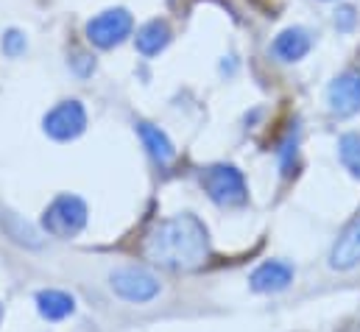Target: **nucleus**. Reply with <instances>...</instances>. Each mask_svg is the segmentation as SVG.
<instances>
[{"instance_id":"1","label":"nucleus","mask_w":360,"mask_h":332,"mask_svg":"<svg viewBox=\"0 0 360 332\" xmlns=\"http://www.w3.org/2000/svg\"><path fill=\"white\" fill-rule=\"evenodd\" d=\"M146 257L162 268L193 271V268L204 265L210 257L207 226L190 212L160 221L146 241Z\"/></svg>"},{"instance_id":"2","label":"nucleus","mask_w":360,"mask_h":332,"mask_svg":"<svg viewBox=\"0 0 360 332\" xmlns=\"http://www.w3.org/2000/svg\"><path fill=\"white\" fill-rule=\"evenodd\" d=\"M201 187L204 193L224 210H232V207H243L249 201V187H246V179L243 173L235 165H210L204 167L201 173Z\"/></svg>"},{"instance_id":"3","label":"nucleus","mask_w":360,"mask_h":332,"mask_svg":"<svg viewBox=\"0 0 360 332\" xmlns=\"http://www.w3.org/2000/svg\"><path fill=\"white\" fill-rule=\"evenodd\" d=\"M84 226H87V204L79 196L62 193L42 212V229L53 238H62V241L76 238Z\"/></svg>"},{"instance_id":"4","label":"nucleus","mask_w":360,"mask_h":332,"mask_svg":"<svg viewBox=\"0 0 360 332\" xmlns=\"http://www.w3.org/2000/svg\"><path fill=\"white\" fill-rule=\"evenodd\" d=\"M131 31H134V17L129 8H120V6L95 14L87 23V39L101 51L117 48L120 42H126L131 37Z\"/></svg>"},{"instance_id":"5","label":"nucleus","mask_w":360,"mask_h":332,"mask_svg":"<svg viewBox=\"0 0 360 332\" xmlns=\"http://www.w3.org/2000/svg\"><path fill=\"white\" fill-rule=\"evenodd\" d=\"M42 129L56 143H70V140L82 137L84 129H87V109H84V103L82 101H62V103H56L45 115Z\"/></svg>"},{"instance_id":"6","label":"nucleus","mask_w":360,"mask_h":332,"mask_svg":"<svg viewBox=\"0 0 360 332\" xmlns=\"http://www.w3.org/2000/svg\"><path fill=\"white\" fill-rule=\"evenodd\" d=\"M109 285H112V290H115L120 299L134 302V305H146V302H151V299L160 296V282H157V276H154L151 271L134 268V265L112 271Z\"/></svg>"},{"instance_id":"7","label":"nucleus","mask_w":360,"mask_h":332,"mask_svg":"<svg viewBox=\"0 0 360 332\" xmlns=\"http://www.w3.org/2000/svg\"><path fill=\"white\" fill-rule=\"evenodd\" d=\"M327 106L335 117H352L360 112V70H344L327 87Z\"/></svg>"},{"instance_id":"8","label":"nucleus","mask_w":360,"mask_h":332,"mask_svg":"<svg viewBox=\"0 0 360 332\" xmlns=\"http://www.w3.org/2000/svg\"><path fill=\"white\" fill-rule=\"evenodd\" d=\"M313 48V37L307 28L302 25H293V28H285L276 34V39L271 42V53L279 59V62H302Z\"/></svg>"},{"instance_id":"9","label":"nucleus","mask_w":360,"mask_h":332,"mask_svg":"<svg viewBox=\"0 0 360 332\" xmlns=\"http://www.w3.org/2000/svg\"><path fill=\"white\" fill-rule=\"evenodd\" d=\"M293 282V268L282 260H269L257 265L249 276V285L255 293H279Z\"/></svg>"},{"instance_id":"10","label":"nucleus","mask_w":360,"mask_h":332,"mask_svg":"<svg viewBox=\"0 0 360 332\" xmlns=\"http://www.w3.org/2000/svg\"><path fill=\"white\" fill-rule=\"evenodd\" d=\"M355 265H360V215L341 232V238L330 251L333 271H352Z\"/></svg>"},{"instance_id":"11","label":"nucleus","mask_w":360,"mask_h":332,"mask_svg":"<svg viewBox=\"0 0 360 332\" xmlns=\"http://www.w3.org/2000/svg\"><path fill=\"white\" fill-rule=\"evenodd\" d=\"M171 42V25L165 20H148L137 37H134V45L143 56H160Z\"/></svg>"},{"instance_id":"12","label":"nucleus","mask_w":360,"mask_h":332,"mask_svg":"<svg viewBox=\"0 0 360 332\" xmlns=\"http://www.w3.org/2000/svg\"><path fill=\"white\" fill-rule=\"evenodd\" d=\"M37 310L45 321H65L76 313V299L65 290H39L37 293Z\"/></svg>"},{"instance_id":"13","label":"nucleus","mask_w":360,"mask_h":332,"mask_svg":"<svg viewBox=\"0 0 360 332\" xmlns=\"http://www.w3.org/2000/svg\"><path fill=\"white\" fill-rule=\"evenodd\" d=\"M137 132H140L143 146L148 148V154H151L160 165H171V162H174L176 148H174L171 137H168L160 126H154V123H137Z\"/></svg>"},{"instance_id":"14","label":"nucleus","mask_w":360,"mask_h":332,"mask_svg":"<svg viewBox=\"0 0 360 332\" xmlns=\"http://www.w3.org/2000/svg\"><path fill=\"white\" fill-rule=\"evenodd\" d=\"M338 157H341V165L355 179H360V132H347L338 140Z\"/></svg>"},{"instance_id":"15","label":"nucleus","mask_w":360,"mask_h":332,"mask_svg":"<svg viewBox=\"0 0 360 332\" xmlns=\"http://www.w3.org/2000/svg\"><path fill=\"white\" fill-rule=\"evenodd\" d=\"M25 48H28V39H25L22 31L8 28V31L3 34V53H6L8 59H20V56L25 53Z\"/></svg>"},{"instance_id":"16","label":"nucleus","mask_w":360,"mask_h":332,"mask_svg":"<svg viewBox=\"0 0 360 332\" xmlns=\"http://www.w3.org/2000/svg\"><path fill=\"white\" fill-rule=\"evenodd\" d=\"M355 20H358V17H355V8H352V6H341V8L335 11V28L344 31V34L355 28Z\"/></svg>"},{"instance_id":"17","label":"nucleus","mask_w":360,"mask_h":332,"mask_svg":"<svg viewBox=\"0 0 360 332\" xmlns=\"http://www.w3.org/2000/svg\"><path fill=\"white\" fill-rule=\"evenodd\" d=\"M73 68H76V73H79V76H90L92 70H95V59L87 56V53H76Z\"/></svg>"},{"instance_id":"18","label":"nucleus","mask_w":360,"mask_h":332,"mask_svg":"<svg viewBox=\"0 0 360 332\" xmlns=\"http://www.w3.org/2000/svg\"><path fill=\"white\" fill-rule=\"evenodd\" d=\"M0 321H3V305H0Z\"/></svg>"}]
</instances>
